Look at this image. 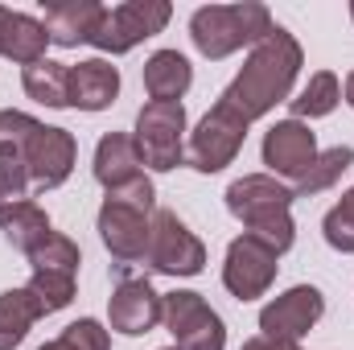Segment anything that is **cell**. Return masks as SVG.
I'll list each match as a JSON object with an SVG mask.
<instances>
[{"mask_svg":"<svg viewBox=\"0 0 354 350\" xmlns=\"http://www.w3.org/2000/svg\"><path fill=\"white\" fill-rule=\"evenodd\" d=\"M301 66H305V50H301V42H297L288 29L276 25L264 42L248 54L243 71L235 75V83L223 91L218 99L252 124V120L268 116L276 103H288Z\"/></svg>","mask_w":354,"mask_h":350,"instance_id":"obj_1","label":"cell"},{"mask_svg":"<svg viewBox=\"0 0 354 350\" xmlns=\"http://www.w3.org/2000/svg\"><path fill=\"white\" fill-rule=\"evenodd\" d=\"M292 202H297L292 185L272 174H243L227 185V210L248 227V235L276 248V256H284L297 239Z\"/></svg>","mask_w":354,"mask_h":350,"instance_id":"obj_2","label":"cell"},{"mask_svg":"<svg viewBox=\"0 0 354 350\" xmlns=\"http://www.w3.org/2000/svg\"><path fill=\"white\" fill-rule=\"evenodd\" d=\"M0 136H8V140L21 145L33 198L46 194V190H58L66 177L75 174L79 140H75L66 128H54V124L33 120L29 111H12V107H4V111H0Z\"/></svg>","mask_w":354,"mask_h":350,"instance_id":"obj_3","label":"cell"},{"mask_svg":"<svg viewBox=\"0 0 354 350\" xmlns=\"http://www.w3.org/2000/svg\"><path fill=\"white\" fill-rule=\"evenodd\" d=\"M153 210H157V190L149 174L107 190L103 206H99V239L111 252L115 264H140L149 252V235H153Z\"/></svg>","mask_w":354,"mask_h":350,"instance_id":"obj_4","label":"cell"},{"mask_svg":"<svg viewBox=\"0 0 354 350\" xmlns=\"http://www.w3.org/2000/svg\"><path fill=\"white\" fill-rule=\"evenodd\" d=\"M276 29L268 4L260 0H243V4H202L189 17V37L198 46V54H206L210 62L231 58L243 46H260L268 33Z\"/></svg>","mask_w":354,"mask_h":350,"instance_id":"obj_5","label":"cell"},{"mask_svg":"<svg viewBox=\"0 0 354 350\" xmlns=\"http://www.w3.org/2000/svg\"><path fill=\"white\" fill-rule=\"evenodd\" d=\"M248 128H252V124L218 99V103L198 120V128L189 132V140H185V165L198 169V174H223V169L239 157V149H243V140H248Z\"/></svg>","mask_w":354,"mask_h":350,"instance_id":"obj_6","label":"cell"},{"mask_svg":"<svg viewBox=\"0 0 354 350\" xmlns=\"http://www.w3.org/2000/svg\"><path fill=\"white\" fill-rule=\"evenodd\" d=\"M169 17H174L169 0H124V4H115V8L103 12L91 46L103 50V54H128L140 42L157 37L169 25Z\"/></svg>","mask_w":354,"mask_h":350,"instance_id":"obj_7","label":"cell"},{"mask_svg":"<svg viewBox=\"0 0 354 350\" xmlns=\"http://www.w3.org/2000/svg\"><path fill=\"white\" fill-rule=\"evenodd\" d=\"M136 149L145 169L169 174L185 165V107L181 103H145L136 116Z\"/></svg>","mask_w":354,"mask_h":350,"instance_id":"obj_8","label":"cell"},{"mask_svg":"<svg viewBox=\"0 0 354 350\" xmlns=\"http://www.w3.org/2000/svg\"><path fill=\"white\" fill-rule=\"evenodd\" d=\"M161 322L174 334L177 350H227V326L206 305L202 293H189V288L165 293V317Z\"/></svg>","mask_w":354,"mask_h":350,"instance_id":"obj_9","label":"cell"},{"mask_svg":"<svg viewBox=\"0 0 354 350\" xmlns=\"http://www.w3.org/2000/svg\"><path fill=\"white\" fill-rule=\"evenodd\" d=\"M145 264L161 276H198L206 268V248L174 210H153V235H149Z\"/></svg>","mask_w":354,"mask_h":350,"instance_id":"obj_10","label":"cell"},{"mask_svg":"<svg viewBox=\"0 0 354 350\" xmlns=\"http://www.w3.org/2000/svg\"><path fill=\"white\" fill-rule=\"evenodd\" d=\"M276 268H280V256L276 248H268L264 239L256 235H239L231 239L227 248V260H223V284L235 301H256L264 297L276 280Z\"/></svg>","mask_w":354,"mask_h":350,"instance_id":"obj_11","label":"cell"},{"mask_svg":"<svg viewBox=\"0 0 354 350\" xmlns=\"http://www.w3.org/2000/svg\"><path fill=\"white\" fill-rule=\"evenodd\" d=\"M161 317H165V297L145 276H124L107 297V322L124 338H140V334L157 330Z\"/></svg>","mask_w":354,"mask_h":350,"instance_id":"obj_12","label":"cell"},{"mask_svg":"<svg viewBox=\"0 0 354 350\" xmlns=\"http://www.w3.org/2000/svg\"><path fill=\"white\" fill-rule=\"evenodd\" d=\"M326 313V297L322 288L313 284H292L284 288L280 297H272L264 309H260V330L268 338H288V342H301Z\"/></svg>","mask_w":354,"mask_h":350,"instance_id":"obj_13","label":"cell"},{"mask_svg":"<svg viewBox=\"0 0 354 350\" xmlns=\"http://www.w3.org/2000/svg\"><path fill=\"white\" fill-rule=\"evenodd\" d=\"M260 153H264V165H268L272 177L297 181V177L313 165V157H317V136H313V128L301 124V120H276L264 132Z\"/></svg>","mask_w":354,"mask_h":350,"instance_id":"obj_14","label":"cell"},{"mask_svg":"<svg viewBox=\"0 0 354 350\" xmlns=\"http://www.w3.org/2000/svg\"><path fill=\"white\" fill-rule=\"evenodd\" d=\"M103 4L95 0H58V4H46V33L54 46L62 50H75V46H91L99 21H103Z\"/></svg>","mask_w":354,"mask_h":350,"instance_id":"obj_15","label":"cell"},{"mask_svg":"<svg viewBox=\"0 0 354 350\" xmlns=\"http://www.w3.org/2000/svg\"><path fill=\"white\" fill-rule=\"evenodd\" d=\"M136 177H145V161H140L136 136H128V132L99 136V145H95V181L103 190H120V185H128Z\"/></svg>","mask_w":354,"mask_h":350,"instance_id":"obj_16","label":"cell"},{"mask_svg":"<svg viewBox=\"0 0 354 350\" xmlns=\"http://www.w3.org/2000/svg\"><path fill=\"white\" fill-rule=\"evenodd\" d=\"M46 46H50V33H46V25L37 17L4 8V21H0V58L21 62V71H25V66H33V62L46 58Z\"/></svg>","mask_w":354,"mask_h":350,"instance_id":"obj_17","label":"cell"},{"mask_svg":"<svg viewBox=\"0 0 354 350\" xmlns=\"http://www.w3.org/2000/svg\"><path fill=\"white\" fill-rule=\"evenodd\" d=\"M120 95V71L107 58H87L71 66V107L79 111H103Z\"/></svg>","mask_w":354,"mask_h":350,"instance_id":"obj_18","label":"cell"},{"mask_svg":"<svg viewBox=\"0 0 354 350\" xmlns=\"http://www.w3.org/2000/svg\"><path fill=\"white\" fill-rule=\"evenodd\" d=\"M0 231H4V239L17 248V252H25V256H33L50 235H54V223H50V214L29 198V202H0Z\"/></svg>","mask_w":354,"mask_h":350,"instance_id":"obj_19","label":"cell"},{"mask_svg":"<svg viewBox=\"0 0 354 350\" xmlns=\"http://www.w3.org/2000/svg\"><path fill=\"white\" fill-rule=\"evenodd\" d=\"M194 83V66L185 54L177 50H157L149 62H145V91H149V103H181V95Z\"/></svg>","mask_w":354,"mask_h":350,"instance_id":"obj_20","label":"cell"},{"mask_svg":"<svg viewBox=\"0 0 354 350\" xmlns=\"http://www.w3.org/2000/svg\"><path fill=\"white\" fill-rule=\"evenodd\" d=\"M37 317H46V313H41L37 297H33L25 284H21V288H4V293H0V350L21 347Z\"/></svg>","mask_w":354,"mask_h":350,"instance_id":"obj_21","label":"cell"},{"mask_svg":"<svg viewBox=\"0 0 354 350\" xmlns=\"http://www.w3.org/2000/svg\"><path fill=\"white\" fill-rule=\"evenodd\" d=\"M21 87L33 103H46V107H71V66L66 62H54V58H41L33 66L21 71Z\"/></svg>","mask_w":354,"mask_h":350,"instance_id":"obj_22","label":"cell"},{"mask_svg":"<svg viewBox=\"0 0 354 350\" xmlns=\"http://www.w3.org/2000/svg\"><path fill=\"white\" fill-rule=\"evenodd\" d=\"M351 165H354V149H351V145H334V149L317 153V157H313V165L292 181V194H297V198H313V194H322V190L338 185V177L346 174Z\"/></svg>","mask_w":354,"mask_h":350,"instance_id":"obj_23","label":"cell"},{"mask_svg":"<svg viewBox=\"0 0 354 350\" xmlns=\"http://www.w3.org/2000/svg\"><path fill=\"white\" fill-rule=\"evenodd\" d=\"M338 103H342V83H338L334 71H317L305 87L288 99L292 120H317V116H330Z\"/></svg>","mask_w":354,"mask_h":350,"instance_id":"obj_24","label":"cell"},{"mask_svg":"<svg viewBox=\"0 0 354 350\" xmlns=\"http://www.w3.org/2000/svg\"><path fill=\"white\" fill-rule=\"evenodd\" d=\"M75 276L79 272H54V268H33L29 272V293L37 297L41 313H58L75 301Z\"/></svg>","mask_w":354,"mask_h":350,"instance_id":"obj_25","label":"cell"},{"mask_svg":"<svg viewBox=\"0 0 354 350\" xmlns=\"http://www.w3.org/2000/svg\"><path fill=\"white\" fill-rule=\"evenodd\" d=\"M29 169H25V153L17 140L0 136V202H29Z\"/></svg>","mask_w":354,"mask_h":350,"instance_id":"obj_26","label":"cell"},{"mask_svg":"<svg viewBox=\"0 0 354 350\" xmlns=\"http://www.w3.org/2000/svg\"><path fill=\"white\" fill-rule=\"evenodd\" d=\"M322 235L334 252L342 256H354V185L342 194V202L322 219Z\"/></svg>","mask_w":354,"mask_h":350,"instance_id":"obj_27","label":"cell"},{"mask_svg":"<svg viewBox=\"0 0 354 350\" xmlns=\"http://www.w3.org/2000/svg\"><path fill=\"white\" fill-rule=\"evenodd\" d=\"M79 264H83L79 243L66 239V235H58V231L29 256V268H54V272H79Z\"/></svg>","mask_w":354,"mask_h":350,"instance_id":"obj_28","label":"cell"},{"mask_svg":"<svg viewBox=\"0 0 354 350\" xmlns=\"http://www.w3.org/2000/svg\"><path fill=\"white\" fill-rule=\"evenodd\" d=\"M66 347L75 350H111V338H107V330L95 322V317H79V322H71L62 334H58Z\"/></svg>","mask_w":354,"mask_h":350,"instance_id":"obj_29","label":"cell"},{"mask_svg":"<svg viewBox=\"0 0 354 350\" xmlns=\"http://www.w3.org/2000/svg\"><path fill=\"white\" fill-rule=\"evenodd\" d=\"M239 350H301V342H288V338H268V334H256L248 338Z\"/></svg>","mask_w":354,"mask_h":350,"instance_id":"obj_30","label":"cell"},{"mask_svg":"<svg viewBox=\"0 0 354 350\" xmlns=\"http://www.w3.org/2000/svg\"><path fill=\"white\" fill-rule=\"evenodd\" d=\"M342 95H346V103L354 107V71L346 75V83H342Z\"/></svg>","mask_w":354,"mask_h":350,"instance_id":"obj_31","label":"cell"},{"mask_svg":"<svg viewBox=\"0 0 354 350\" xmlns=\"http://www.w3.org/2000/svg\"><path fill=\"white\" fill-rule=\"evenodd\" d=\"M37 350H75V347H66L62 338H54V342H46V347H37Z\"/></svg>","mask_w":354,"mask_h":350,"instance_id":"obj_32","label":"cell"},{"mask_svg":"<svg viewBox=\"0 0 354 350\" xmlns=\"http://www.w3.org/2000/svg\"><path fill=\"white\" fill-rule=\"evenodd\" d=\"M351 21H354V0H351Z\"/></svg>","mask_w":354,"mask_h":350,"instance_id":"obj_33","label":"cell"},{"mask_svg":"<svg viewBox=\"0 0 354 350\" xmlns=\"http://www.w3.org/2000/svg\"><path fill=\"white\" fill-rule=\"evenodd\" d=\"M0 21H4V4H0Z\"/></svg>","mask_w":354,"mask_h":350,"instance_id":"obj_34","label":"cell"},{"mask_svg":"<svg viewBox=\"0 0 354 350\" xmlns=\"http://www.w3.org/2000/svg\"><path fill=\"white\" fill-rule=\"evenodd\" d=\"M161 350H177V347H161Z\"/></svg>","mask_w":354,"mask_h":350,"instance_id":"obj_35","label":"cell"}]
</instances>
